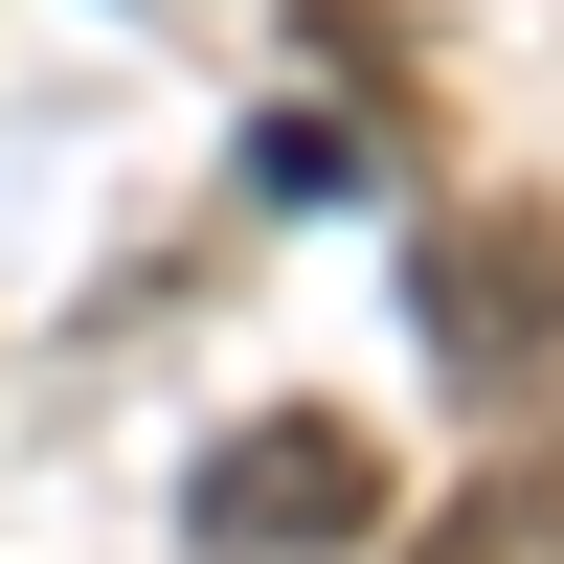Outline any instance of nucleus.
<instances>
[{"label": "nucleus", "mask_w": 564, "mask_h": 564, "mask_svg": "<svg viewBox=\"0 0 564 564\" xmlns=\"http://www.w3.org/2000/svg\"><path fill=\"white\" fill-rule=\"evenodd\" d=\"M339 542H384V430L361 406H249L181 475V564H339Z\"/></svg>", "instance_id": "obj_1"}, {"label": "nucleus", "mask_w": 564, "mask_h": 564, "mask_svg": "<svg viewBox=\"0 0 564 564\" xmlns=\"http://www.w3.org/2000/svg\"><path fill=\"white\" fill-rule=\"evenodd\" d=\"M406 339H430V384H542L564 361V226L542 204H452L406 249Z\"/></svg>", "instance_id": "obj_2"}, {"label": "nucleus", "mask_w": 564, "mask_h": 564, "mask_svg": "<svg viewBox=\"0 0 564 564\" xmlns=\"http://www.w3.org/2000/svg\"><path fill=\"white\" fill-rule=\"evenodd\" d=\"M520 542H542V475H497L475 520H430V542H406V564H520Z\"/></svg>", "instance_id": "obj_3"}]
</instances>
